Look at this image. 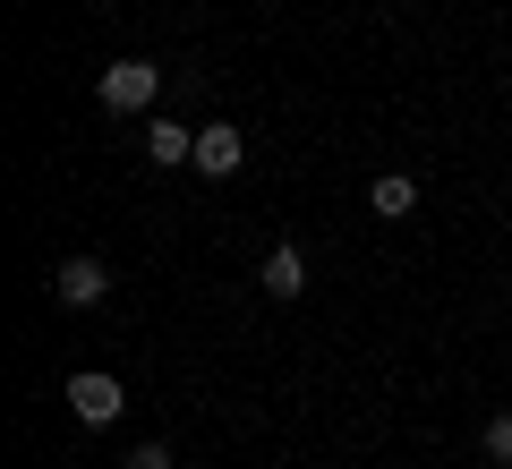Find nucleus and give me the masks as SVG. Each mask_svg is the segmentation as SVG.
I'll return each mask as SVG.
<instances>
[{"label": "nucleus", "instance_id": "nucleus-7", "mask_svg": "<svg viewBox=\"0 0 512 469\" xmlns=\"http://www.w3.org/2000/svg\"><path fill=\"white\" fill-rule=\"evenodd\" d=\"M146 154H154L163 171L197 163V128H188V120H163V111H154V120H146Z\"/></svg>", "mask_w": 512, "mask_h": 469}, {"label": "nucleus", "instance_id": "nucleus-1", "mask_svg": "<svg viewBox=\"0 0 512 469\" xmlns=\"http://www.w3.org/2000/svg\"><path fill=\"white\" fill-rule=\"evenodd\" d=\"M154 94H163V69H154V60H111L103 77H94V103L103 111H154Z\"/></svg>", "mask_w": 512, "mask_h": 469}, {"label": "nucleus", "instance_id": "nucleus-10", "mask_svg": "<svg viewBox=\"0 0 512 469\" xmlns=\"http://www.w3.org/2000/svg\"><path fill=\"white\" fill-rule=\"evenodd\" d=\"M487 469H504V461H487Z\"/></svg>", "mask_w": 512, "mask_h": 469}, {"label": "nucleus", "instance_id": "nucleus-2", "mask_svg": "<svg viewBox=\"0 0 512 469\" xmlns=\"http://www.w3.org/2000/svg\"><path fill=\"white\" fill-rule=\"evenodd\" d=\"M120 410H128V393H120V376L111 367H86V376H69V418L77 427H120Z\"/></svg>", "mask_w": 512, "mask_h": 469}, {"label": "nucleus", "instance_id": "nucleus-9", "mask_svg": "<svg viewBox=\"0 0 512 469\" xmlns=\"http://www.w3.org/2000/svg\"><path fill=\"white\" fill-rule=\"evenodd\" d=\"M128 469H180V461H171V444H137V452H128Z\"/></svg>", "mask_w": 512, "mask_h": 469}, {"label": "nucleus", "instance_id": "nucleus-6", "mask_svg": "<svg viewBox=\"0 0 512 469\" xmlns=\"http://www.w3.org/2000/svg\"><path fill=\"white\" fill-rule=\"evenodd\" d=\"M367 214L376 222H410L419 214V180H410V171H376V180H367Z\"/></svg>", "mask_w": 512, "mask_h": 469}, {"label": "nucleus", "instance_id": "nucleus-11", "mask_svg": "<svg viewBox=\"0 0 512 469\" xmlns=\"http://www.w3.org/2000/svg\"><path fill=\"white\" fill-rule=\"evenodd\" d=\"M504 299H512V290H504Z\"/></svg>", "mask_w": 512, "mask_h": 469}, {"label": "nucleus", "instance_id": "nucleus-3", "mask_svg": "<svg viewBox=\"0 0 512 469\" xmlns=\"http://www.w3.org/2000/svg\"><path fill=\"white\" fill-rule=\"evenodd\" d=\"M52 299L60 307H103L111 299V265L103 256H60L52 265Z\"/></svg>", "mask_w": 512, "mask_h": 469}, {"label": "nucleus", "instance_id": "nucleus-4", "mask_svg": "<svg viewBox=\"0 0 512 469\" xmlns=\"http://www.w3.org/2000/svg\"><path fill=\"white\" fill-rule=\"evenodd\" d=\"M239 163H248V128H239V120H205L197 128V171H205V180H231Z\"/></svg>", "mask_w": 512, "mask_h": 469}, {"label": "nucleus", "instance_id": "nucleus-8", "mask_svg": "<svg viewBox=\"0 0 512 469\" xmlns=\"http://www.w3.org/2000/svg\"><path fill=\"white\" fill-rule=\"evenodd\" d=\"M487 461H504V469H512V410H495V418H487Z\"/></svg>", "mask_w": 512, "mask_h": 469}, {"label": "nucleus", "instance_id": "nucleus-5", "mask_svg": "<svg viewBox=\"0 0 512 469\" xmlns=\"http://www.w3.org/2000/svg\"><path fill=\"white\" fill-rule=\"evenodd\" d=\"M256 290H265V299H299V290H308V256H299V239L265 248V265H256Z\"/></svg>", "mask_w": 512, "mask_h": 469}]
</instances>
